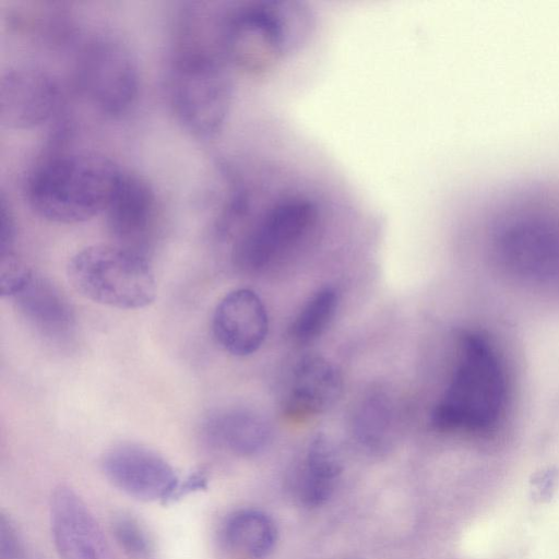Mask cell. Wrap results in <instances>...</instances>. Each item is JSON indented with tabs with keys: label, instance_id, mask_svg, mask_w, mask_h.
Instances as JSON below:
<instances>
[{
	"label": "cell",
	"instance_id": "obj_19",
	"mask_svg": "<svg viewBox=\"0 0 559 559\" xmlns=\"http://www.w3.org/2000/svg\"><path fill=\"white\" fill-rule=\"evenodd\" d=\"M382 396H370L356 415V429L361 440L371 443L383 438L390 428L391 412Z\"/></svg>",
	"mask_w": 559,
	"mask_h": 559
},
{
	"label": "cell",
	"instance_id": "obj_5",
	"mask_svg": "<svg viewBox=\"0 0 559 559\" xmlns=\"http://www.w3.org/2000/svg\"><path fill=\"white\" fill-rule=\"evenodd\" d=\"M67 277L84 298L112 308H144L156 297V280L145 255L119 245L80 250L68 263Z\"/></svg>",
	"mask_w": 559,
	"mask_h": 559
},
{
	"label": "cell",
	"instance_id": "obj_15",
	"mask_svg": "<svg viewBox=\"0 0 559 559\" xmlns=\"http://www.w3.org/2000/svg\"><path fill=\"white\" fill-rule=\"evenodd\" d=\"M341 473L342 462L334 444L325 435L318 433L309 443L293 490L306 507H319L331 497Z\"/></svg>",
	"mask_w": 559,
	"mask_h": 559
},
{
	"label": "cell",
	"instance_id": "obj_14",
	"mask_svg": "<svg viewBox=\"0 0 559 559\" xmlns=\"http://www.w3.org/2000/svg\"><path fill=\"white\" fill-rule=\"evenodd\" d=\"M204 435L215 447L230 453L250 456L267 444L270 429L258 414L247 409H224L204 421Z\"/></svg>",
	"mask_w": 559,
	"mask_h": 559
},
{
	"label": "cell",
	"instance_id": "obj_11",
	"mask_svg": "<svg viewBox=\"0 0 559 559\" xmlns=\"http://www.w3.org/2000/svg\"><path fill=\"white\" fill-rule=\"evenodd\" d=\"M155 210V194L147 181L121 170L104 211L108 229L119 246L143 253L140 246L153 224Z\"/></svg>",
	"mask_w": 559,
	"mask_h": 559
},
{
	"label": "cell",
	"instance_id": "obj_13",
	"mask_svg": "<svg viewBox=\"0 0 559 559\" xmlns=\"http://www.w3.org/2000/svg\"><path fill=\"white\" fill-rule=\"evenodd\" d=\"M289 389L286 406L290 415H317L336 402L342 391V379L324 357L307 355L296 364Z\"/></svg>",
	"mask_w": 559,
	"mask_h": 559
},
{
	"label": "cell",
	"instance_id": "obj_3",
	"mask_svg": "<svg viewBox=\"0 0 559 559\" xmlns=\"http://www.w3.org/2000/svg\"><path fill=\"white\" fill-rule=\"evenodd\" d=\"M120 171L110 159L94 153L56 155L32 170L26 199L47 221L85 222L105 211Z\"/></svg>",
	"mask_w": 559,
	"mask_h": 559
},
{
	"label": "cell",
	"instance_id": "obj_23",
	"mask_svg": "<svg viewBox=\"0 0 559 559\" xmlns=\"http://www.w3.org/2000/svg\"><path fill=\"white\" fill-rule=\"evenodd\" d=\"M557 479V472L550 468L535 474L531 480L534 497L539 501L549 500L555 491Z\"/></svg>",
	"mask_w": 559,
	"mask_h": 559
},
{
	"label": "cell",
	"instance_id": "obj_4",
	"mask_svg": "<svg viewBox=\"0 0 559 559\" xmlns=\"http://www.w3.org/2000/svg\"><path fill=\"white\" fill-rule=\"evenodd\" d=\"M224 55L179 48L169 74V98L178 120L194 135L212 138L224 127L234 82Z\"/></svg>",
	"mask_w": 559,
	"mask_h": 559
},
{
	"label": "cell",
	"instance_id": "obj_2",
	"mask_svg": "<svg viewBox=\"0 0 559 559\" xmlns=\"http://www.w3.org/2000/svg\"><path fill=\"white\" fill-rule=\"evenodd\" d=\"M311 4L250 0L226 9L224 43L229 64L258 80L294 71L312 50L320 20Z\"/></svg>",
	"mask_w": 559,
	"mask_h": 559
},
{
	"label": "cell",
	"instance_id": "obj_20",
	"mask_svg": "<svg viewBox=\"0 0 559 559\" xmlns=\"http://www.w3.org/2000/svg\"><path fill=\"white\" fill-rule=\"evenodd\" d=\"M33 272L13 252L0 254V294L13 297L29 281Z\"/></svg>",
	"mask_w": 559,
	"mask_h": 559
},
{
	"label": "cell",
	"instance_id": "obj_8",
	"mask_svg": "<svg viewBox=\"0 0 559 559\" xmlns=\"http://www.w3.org/2000/svg\"><path fill=\"white\" fill-rule=\"evenodd\" d=\"M50 533L60 559H118L83 499L70 487H57L49 504Z\"/></svg>",
	"mask_w": 559,
	"mask_h": 559
},
{
	"label": "cell",
	"instance_id": "obj_7",
	"mask_svg": "<svg viewBox=\"0 0 559 559\" xmlns=\"http://www.w3.org/2000/svg\"><path fill=\"white\" fill-rule=\"evenodd\" d=\"M106 478L123 493L145 502L179 498L181 479L156 451L136 443L112 447L102 459Z\"/></svg>",
	"mask_w": 559,
	"mask_h": 559
},
{
	"label": "cell",
	"instance_id": "obj_16",
	"mask_svg": "<svg viewBox=\"0 0 559 559\" xmlns=\"http://www.w3.org/2000/svg\"><path fill=\"white\" fill-rule=\"evenodd\" d=\"M277 527L266 513L254 509L233 512L222 526V540L234 554L247 559L267 557L277 542Z\"/></svg>",
	"mask_w": 559,
	"mask_h": 559
},
{
	"label": "cell",
	"instance_id": "obj_12",
	"mask_svg": "<svg viewBox=\"0 0 559 559\" xmlns=\"http://www.w3.org/2000/svg\"><path fill=\"white\" fill-rule=\"evenodd\" d=\"M12 299L27 325L45 340L60 344L73 335L74 311L66 296L46 277L33 273Z\"/></svg>",
	"mask_w": 559,
	"mask_h": 559
},
{
	"label": "cell",
	"instance_id": "obj_21",
	"mask_svg": "<svg viewBox=\"0 0 559 559\" xmlns=\"http://www.w3.org/2000/svg\"><path fill=\"white\" fill-rule=\"evenodd\" d=\"M0 559H26V549L15 523L8 516H0Z\"/></svg>",
	"mask_w": 559,
	"mask_h": 559
},
{
	"label": "cell",
	"instance_id": "obj_17",
	"mask_svg": "<svg viewBox=\"0 0 559 559\" xmlns=\"http://www.w3.org/2000/svg\"><path fill=\"white\" fill-rule=\"evenodd\" d=\"M337 302L338 295L333 287L326 286L318 290L293 322L290 331L294 338L307 343L321 335L331 322Z\"/></svg>",
	"mask_w": 559,
	"mask_h": 559
},
{
	"label": "cell",
	"instance_id": "obj_1",
	"mask_svg": "<svg viewBox=\"0 0 559 559\" xmlns=\"http://www.w3.org/2000/svg\"><path fill=\"white\" fill-rule=\"evenodd\" d=\"M519 391L518 362L508 342L486 325L462 329L431 423L442 432L491 438L516 417Z\"/></svg>",
	"mask_w": 559,
	"mask_h": 559
},
{
	"label": "cell",
	"instance_id": "obj_22",
	"mask_svg": "<svg viewBox=\"0 0 559 559\" xmlns=\"http://www.w3.org/2000/svg\"><path fill=\"white\" fill-rule=\"evenodd\" d=\"M0 219V254L13 252L15 223L3 194L1 195Z\"/></svg>",
	"mask_w": 559,
	"mask_h": 559
},
{
	"label": "cell",
	"instance_id": "obj_9",
	"mask_svg": "<svg viewBox=\"0 0 559 559\" xmlns=\"http://www.w3.org/2000/svg\"><path fill=\"white\" fill-rule=\"evenodd\" d=\"M60 88L49 72L36 67H15L0 80V120L10 129H31L57 110Z\"/></svg>",
	"mask_w": 559,
	"mask_h": 559
},
{
	"label": "cell",
	"instance_id": "obj_10",
	"mask_svg": "<svg viewBox=\"0 0 559 559\" xmlns=\"http://www.w3.org/2000/svg\"><path fill=\"white\" fill-rule=\"evenodd\" d=\"M269 320L260 297L239 288L225 295L216 306L212 330L216 342L235 356L253 354L263 344Z\"/></svg>",
	"mask_w": 559,
	"mask_h": 559
},
{
	"label": "cell",
	"instance_id": "obj_6",
	"mask_svg": "<svg viewBox=\"0 0 559 559\" xmlns=\"http://www.w3.org/2000/svg\"><path fill=\"white\" fill-rule=\"evenodd\" d=\"M79 81L91 103L111 116L126 112L139 91L138 67L131 52L111 38H96L84 47Z\"/></svg>",
	"mask_w": 559,
	"mask_h": 559
},
{
	"label": "cell",
	"instance_id": "obj_18",
	"mask_svg": "<svg viewBox=\"0 0 559 559\" xmlns=\"http://www.w3.org/2000/svg\"><path fill=\"white\" fill-rule=\"evenodd\" d=\"M112 537L118 547L131 559H152L153 542L141 522L129 514H120L111 522Z\"/></svg>",
	"mask_w": 559,
	"mask_h": 559
}]
</instances>
